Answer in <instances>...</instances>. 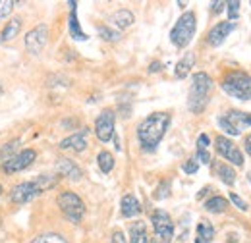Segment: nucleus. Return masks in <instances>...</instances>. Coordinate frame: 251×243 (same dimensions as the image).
Masks as SVG:
<instances>
[{
    "mask_svg": "<svg viewBox=\"0 0 251 243\" xmlns=\"http://www.w3.org/2000/svg\"><path fill=\"white\" fill-rule=\"evenodd\" d=\"M170 125V114L166 112H153L137 125V139L143 151H155L157 145L166 135Z\"/></svg>",
    "mask_w": 251,
    "mask_h": 243,
    "instance_id": "f257e3e1",
    "label": "nucleus"
},
{
    "mask_svg": "<svg viewBox=\"0 0 251 243\" xmlns=\"http://www.w3.org/2000/svg\"><path fill=\"white\" fill-rule=\"evenodd\" d=\"M213 91V79L205 72H197L191 77V89L188 97V108L193 114H201L209 104V97Z\"/></svg>",
    "mask_w": 251,
    "mask_h": 243,
    "instance_id": "f03ea898",
    "label": "nucleus"
},
{
    "mask_svg": "<svg viewBox=\"0 0 251 243\" xmlns=\"http://www.w3.org/2000/svg\"><path fill=\"white\" fill-rule=\"evenodd\" d=\"M222 91L238 100H251V75L246 72H230L222 79Z\"/></svg>",
    "mask_w": 251,
    "mask_h": 243,
    "instance_id": "7ed1b4c3",
    "label": "nucleus"
},
{
    "mask_svg": "<svg viewBox=\"0 0 251 243\" xmlns=\"http://www.w3.org/2000/svg\"><path fill=\"white\" fill-rule=\"evenodd\" d=\"M195 27H197V22H195V14L193 12H186L180 16V20L176 22V25L170 31V41L178 47V49H184L188 47L195 35Z\"/></svg>",
    "mask_w": 251,
    "mask_h": 243,
    "instance_id": "20e7f679",
    "label": "nucleus"
},
{
    "mask_svg": "<svg viewBox=\"0 0 251 243\" xmlns=\"http://www.w3.org/2000/svg\"><path fill=\"white\" fill-rule=\"evenodd\" d=\"M56 205L60 207L64 216L74 224H79L83 214H85V205H83L81 197L75 195L74 191H62L56 199Z\"/></svg>",
    "mask_w": 251,
    "mask_h": 243,
    "instance_id": "39448f33",
    "label": "nucleus"
},
{
    "mask_svg": "<svg viewBox=\"0 0 251 243\" xmlns=\"http://www.w3.org/2000/svg\"><path fill=\"white\" fill-rule=\"evenodd\" d=\"M151 222H153V228H155V234L158 236V240L164 243L172 242L174 238V222L170 218V214L166 211H155L151 214Z\"/></svg>",
    "mask_w": 251,
    "mask_h": 243,
    "instance_id": "423d86ee",
    "label": "nucleus"
},
{
    "mask_svg": "<svg viewBox=\"0 0 251 243\" xmlns=\"http://www.w3.org/2000/svg\"><path fill=\"white\" fill-rule=\"evenodd\" d=\"M37 158V152L33 149H24V151L16 152L12 158H8L4 164H2V170L6 174H16V172H22L25 168H29L33 164V160Z\"/></svg>",
    "mask_w": 251,
    "mask_h": 243,
    "instance_id": "0eeeda50",
    "label": "nucleus"
},
{
    "mask_svg": "<svg viewBox=\"0 0 251 243\" xmlns=\"http://www.w3.org/2000/svg\"><path fill=\"white\" fill-rule=\"evenodd\" d=\"M41 193H45V191L41 189V185L37 182H24V183H18V185L12 189L10 199H12V203H16V205H24V203H29L33 199H37Z\"/></svg>",
    "mask_w": 251,
    "mask_h": 243,
    "instance_id": "6e6552de",
    "label": "nucleus"
},
{
    "mask_svg": "<svg viewBox=\"0 0 251 243\" xmlns=\"http://www.w3.org/2000/svg\"><path fill=\"white\" fill-rule=\"evenodd\" d=\"M114 123H116V116H114L112 110L106 108V110H102L99 114V118L95 122V133H97L99 141L106 143V141L112 139V135H114Z\"/></svg>",
    "mask_w": 251,
    "mask_h": 243,
    "instance_id": "1a4fd4ad",
    "label": "nucleus"
},
{
    "mask_svg": "<svg viewBox=\"0 0 251 243\" xmlns=\"http://www.w3.org/2000/svg\"><path fill=\"white\" fill-rule=\"evenodd\" d=\"M215 143H217V151H219V154L222 158H226L228 162H232V164H236V166H244V154L236 147L234 141H230V139L224 137V135H219V137L215 139Z\"/></svg>",
    "mask_w": 251,
    "mask_h": 243,
    "instance_id": "9d476101",
    "label": "nucleus"
},
{
    "mask_svg": "<svg viewBox=\"0 0 251 243\" xmlns=\"http://www.w3.org/2000/svg\"><path fill=\"white\" fill-rule=\"evenodd\" d=\"M49 41V27L45 24H39L37 27H33L27 35H25V49L31 52V54H39L45 45Z\"/></svg>",
    "mask_w": 251,
    "mask_h": 243,
    "instance_id": "9b49d317",
    "label": "nucleus"
},
{
    "mask_svg": "<svg viewBox=\"0 0 251 243\" xmlns=\"http://www.w3.org/2000/svg\"><path fill=\"white\" fill-rule=\"evenodd\" d=\"M54 168H56L58 176L70 178V180H74V182L81 180V176H83L81 168H79L74 160H70V158H58V162H56V166H54Z\"/></svg>",
    "mask_w": 251,
    "mask_h": 243,
    "instance_id": "f8f14e48",
    "label": "nucleus"
},
{
    "mask_svg": "<svg viewBox=\"0 0 251 243\" xmlns=\"http://www.w3.org/2000/svg\"><path fill=\"white\" fill-rule=\"evenodd\" d=\"M232 31H234V24H232V22H220V24H217L213 29L209 31L207 41H209V45H213V47H220Z\"/></svg>",
    "mask_w": 251,
    "mask_h": 243,
    "instance_id": "ddd939ff",
    "label": "nucleus"
},
{
    "mask_svg": "<svg viewBox=\"0 0 251 243\" xmlns=\"http://www.w3.org/2000/svg\"><path fill=\"white\" fill-rule=\"evenodd\" d=\"M72 10H70V22H68V31H70V37L75 39V41H87V33L79 27V22H77V2H70Z\"/></svg>",
    "mask_w": 251,
    "mask_h": 243,
    "instance_id": "4468645a",
    "label": "nucleus"
},
{
    "mask_svg": "<svg viewBox=\"0 0 251 243\" xmlns=\"http://www.w3.org/2000/svg\"><path fill=\"white\" fill-rule=\"evenodd\" d=\"M85 133H87V129H83L81 133H74V135L62 139V141H60V149H64V151H75V152L85 151V149H87Z\"/></svg>",
    "mask_w": 251,
    "mask_h": 243,
    "instance_id": "2eb2a0df",
    "label": "nucleus"
},
{
    "mask_svg": "<svg viewBox=\"0 0 251 243\" xmlns=\"http://www.w3.org/2000/svg\"><path fill=\"white\" fill-rule=\"evenodd\" d=\"M120 213H122L124 218H131V216L141 213V205H139V201H137L135 195H124V197H122Z\"/></svg>",
    "mask_w": 251,
    "mask_h": 243,
    "instance_id": "dca6fc26",
    "label": "nucleus"
},
{
    "mask_svg": "<svg viewBox=\"0 0 251 243\" xmlns=\"http://www.w3.org/2000/svg\"><path fill=\"white\" fill-rule=\"evenodd\" d=\"M22 31V20L20 18H12L10 22H6V27L0 33V43H10L14 41Z\"/></svg>",
    "mask_w": 251,
    "mask_h": 243,
    "instance_id": "f3484780",
    "label": "nucleus"
},
{
    "mask_svg": "<svg viewBox=\"0 0 251 243\" xmlns=\"http://www.w3.org/2000/svg\"><path fill=\"white\" fill-rule=\"evenodd\" d=\"M129 242L131 243H149V236H147V226L145 222L137 220L129 226Z\"/></svg>",
    "mask_w": 251,
    "mask_h": 243,
    "instance_id": "a211bd4d",
    "label": "nucleus"
},
{
    "mask_svg": "<svg viewBox=\"0 0 251 243\" xmlns=\"http://www.w3.org/2000/svg\"><path fill=\"white\" fill-rule=\"evenodd\" d=\"M193 66H195V54H193V52H188L182 60L176 64V68H174V75H176L178 79H184L189 72H191Z\"/></svg>",
    "mask_w": 251,
    "mask_h": 243,
    "instance_id": "6ab92c4d",
    "label": "nucleus"
},
{
    "mask_svg": "<svg viewBox=\"0 0 251 243\" xmlns=\"http://www.w3.org/2000/svg\"><path fill=\"white\" fill-rule=\"evenodd\" d=\"M213 238H215V228L207 222H199L195 232V243H211Z\"/></svg>",
    "mask_w": 251,
    "mask_h": 243,
    "instance_id": "aec40b11",
    "label": "nucleus"
},
{
    "mask_svg": "<svg viewBox=\"0 0 251 243\" xmlns=\"http://www.w3.org/2000/svg\"><path fill=\"white\" fill-rule=\"evenodd\" d=\"M205 209H207V213L220 214L228 209V201H226L224 197H220V195H215V197H211V199L205 203Z\"/></svg>",
    "mask_w": 251,
    "mask_h": 243,
    "instance_id": "412c9836",
    "label": "nucleus"
},
{
    "mask_svg": "<svg viewBox=\"0 0 251 243\" xmlns=\"http://www.w3.org/2000/svg\"><path fill=\"white\" fill-rule=\"evenodd\" d=\"M133 14L129 12V10H118L114 16H112V22H114V25L118 27V29H126V27H129L131 24H133Z\"/></svg>",
    "mask_w": 251,
    "mask_h": 243,
    "instance_id": "4be33fe9",
    "label": "nucleus"
},
{
    "mask_svg": "<svg viewBox=\"0 0 251 243\" xmlns=\"http://www.w3.org/2000/svg\"><path fill=\"white\" fill-rule=\"evenodd\" d=\"M217 174H219V178L226 183V185H234V182H236V172H234L228 164H224V162H219V164H217Z\"/></svg>",
    "mask_w": 251,
    "mask_h": 243,
    "instance_id": "5701e85b",
    "label": "nucleus"
},
{
    "mask_svg": "<svg viewBox=\"0 0 251 243\" xmlns=\"http://www.w3.org/2000/svg\"><path fill=\"white\" fill-rule=\"evenodd\" d=\"M97 162H99V168H100V172H104V174L112 172V168H114V156H112V154H110L108 151H100V152H99V156H97Z\"/></svg>",
    "mask_w": 251,
    "mask_h": 243,
    "instance_id": "b1692460",
    "label": "nucleus"
},
{
    "mask_svg": "<svg viewBox=\"0 0 251 243\" xmlns=\"http://www.w3.org/2000/svg\"><path fill=\"white\" fill-rule=\"evenodd\" d=\"M31 243H68V240L60 236V234H54V232H47V234H41L37 236Z\"/></svg>",
    "mask_w": 251,
    "mask_h": 243,
    "instance_id": "393cba45",
    "label": "nucleus"
},
{
    "mask_svg": "<svg viewBox=\"0 0 251 243\" xmlns=\"http://www.w3.org/2000/svg\"><path fill=\"white\" fill-rule=\"evenodd\" d=\"M18 145H20V139H12L10 143L2 145V147H0V162H2V160L6 162L8 158H12V156H14L12 152L18 149Z\"/></svg>",
    "mask_w": 251,
    "mask_h": 243,
    "instance_id": "a878e982",
    "label": "nucleus"
},
{
    "mask_svg": "<svg viewBox=\"0 0 251 243\" xmlns=\"http://www.w3.org/2000/svg\"><path fill=\"white\" fill-rule=\"evenodd\" d=\"M35 182L41 185V189H43V191H47V189H50V187H54V185L58 183V176H49V174H43V176H39Z\"/></svg>",
    "mask_w": 251,
    "mask_h": 243,
    "instance_id": "bb28decb",
    "label": "nucleus"
},
{
    "mask_svg": "<svg viewBox=\"0 0 251 243\" xmlns=\"http://www.w3.org/2000/svg\"><path fill=\"white\" fill-rule=\"evenodd\" d=\"M97 31H99V37L104 39V41H118V39H120V33H118V31L110 29V27H106V25H100Z\"/></svg>",
    "mask_w": 251,
    "mask_h": 243,
    "instance_id": "cd10ccee",
    "label": "nucleus"
},
{
    "mask_svg": "<svg viewBox=\"0 0 251 243\" xmlns=\"http://www.w3.org/2000/svg\"><path fill=\"white\" fill-rule=\"evenodd\" d=\"M219 125L226 131V133H230V135H240V127H236L232 122L228 120L226 116H220L219 118Z\"/></svg>",
    "mask_w": 251,
    "mask_h": 243,
    "instance_id": "c85d7f7f",
    "label": "nucleus"
},
{
    "mask_svg": "<svg viewBox=\"0 0 251 243\" xmlns=\"http://www.w3.org/2000/svg\"><path fill=\"white\" fill-rule=\"evenodd\" d=\"M170 195V182H160V185L157 187V191H155V199H166Z\"/></svg>",
    "mask_w": 251,
    "mask_h": 243,
    "instance_id": "c756f323",
    "label": "nucleus"
},
{
    "mask_svg": "<svg viewBox=\"0 0 251 243\" xmlns=\"http://www.w3.org/2000/svg\"><path fill=\"white\" fill-rule=\"evenodd\" d=\"M226 10H228V20H238V14H240V2L238 0H232V2H226Z\"/></svg>",
    "mask_w": 251,
    "mask_h": 243,
    "instance_id": "7c9ffc66",
    "label": "nucleus"
},
{
    "mask_svg": "<svg viewBox=\"0 0 251 243\" xmlns=\"http://www.w3.org/2000/svg\"><path fill=\"white\" fill-rule=\"evenodd\" d=\"M16 4H18V2H2V4H0V22L12 12V8H14Z\"/></svg>",
    "mask_w": 251,
    "mask_h": 243,
    "instance_id": "2f4dec72",
    "label": "nucleus"
},
{
    "mask_svg": "<svg viewBox=\"0 0 251 243\" xmlns=\"http://www.w3.org/2000/svg\"><path fill=\"white\" fill-rule=\"evenodd\" d=\"M230 201L240 209V211H248V205H246V201L240 197V195H236V193H230Z\"/></svg>",
    "mask_w": 251,
    "mask_h": 243,
    "instance_id": "473e14b6",
    "label": "nucleus"
},
{
    "mask_svg": "<svg viewBox=\"0 0 251 243\" xmlns=\"http://www.w3.org/2000/svg\"><path fill=\"white\" fill-rule=\"evenodd\" d=\"M209 135H205V133H201L199 135V139H197V152L199 151H207V147H209Z\"/></svg>",
    "mask_w": 251,
    "mask_h": 243,
    "instance_id": "72a5a7b5",
    "label": "nucleus"
},
{
    "mask_svg": "<svg viewBox=\"0 0 251 243\" xmlns=\"http://www.w3.org/2000/svg\"><path fill=\"white\" fill-rule=\"evenodd\" d=\"M197 168H199V164H197V160H195V158H189L188 162L184 164V172H186V174H195V172H197Z\"/></svg>",
    "mask_w": 251,
    "mask_h": 243,
    "instance_id": "f704fd0d",
    "label": "nucleus"
},
{
    "mask_svg": "<svg viewBox=\"0 0 251 243\" xmlns=\"http://www.w3.org/2000/svg\"><path fill=\"white\" fill-rule=\"evenodd\" d=\"M197 160H201L203 164H209V162H211V154H209V151H199V152H197Z\"/></svg>",
    "mask_w": 251,
    "mask_h": 243,
    "instance_id": "c9c22d12",
    "label": "nucleus"
},
{
    "mask_svg": "<svg viewBox=\"0 0 251 243\" xmlns=\"http://www.w3.org/2000/svg\"><path fill=\"white\" fill-rule=\"evenodd\" d=\"M224 6H226V2H222V0H217V2H213V4H211V8H213V12H215V14L222 12V10H224Z\"/></svg>",
    "mask_w": 251,
    "mask_h": 243,
    "instance_id": "e433bc0d",
    "label": "nucleus"
},
{
    "mask_svg": "<svg viewBox=\"0 0 251 243\" xmlns=\"http://www.w3.org/2000/svg\"><path fill=\"white\" fill-rule=\"evenodd\" d=\"M110 243H126V238L122 232H114L112 234V240H110Z\"/></svg>",
    "mask_w": 251,
    "mask_h": 243,
    "instance_id": "4c0bfd02",
    "label": "nucleus"
},
{
    "mask_svg": "<svg viewBox=\"0 0 251 243\" xmlns=\"http://www.w3.org/2000/svg\"><path fill=\"white\" fill-rule=\"evenodd\" d=\"M160 70H162V64H160V62H153V64L149 66V72H151V73H155V72H160Z\"/></svg>",
    "mask_w": 251,
    "mask_h": 243,
    "instance_id": "58836bf2",
    "label": "nucleus"
},
{
    "mask_svg": "<svg viewBox=\"0 0 251 243\" xmlns=\"http://www.w3.org/2000/svg\"><path fill=\"white\" fill-rule=\"evenodd\" d=\"M246 151H248V154H251V133L246 137Z\"/></svg>",
    "mask_w": 251,
    "mask_h": 243,
    "instance_id": "ea45409f",
    "label": "nucleus"
},
{
    "mask_svg": "<svg viewBox=\"0 0 251 243\" xmlns=\"http://www.w3.org/2000/svg\"><path fill=\"white\" fill-rule=\"evenodd\" d=\"M244 123H248V125H251V116H248V114H246V116H244Z\"/></svg>",
    "mask_w": 251,
    "mask_h": 243,
    "instance_id": "a19ab883",
    "label": "nucleus"
},
{
    "mask_svg": "<svg viewBox=\"0 0 251 243\" xmlns=\"http://www.w3.org/2000/svg\"><path fill=\"white\" fill-rule=\"evenodd\" d=\"M230 243H238V238H236V236H234V234H232V236H230Z\"/></svg>",
    "mask_w": 251,
    "mask_h": 243,
    "instance_id": "79ce46f5",
    "label": "nucleus"
},
{
    "mask_svg": "<svg viewBox=\"0 0 251 243\" xmlns=\"http://www.w3.org/2000/svg\"><path fill=\"white\" fill-rule=\"evenodd\" d=\"M0 195H2V185H0Z\"/></svg>",
    "mask_w": 251,
    "mask_h": 243,
    "instance_id": "37998d69",
    "label": "nucleus"
},
{
    "mask_svg": "<svg viewBox=\"0 0 251 243\" xmlns=\"http://www.w3.org/2000/svg\"><path fill=\"white\" fill-rule=\"evenodd\" d=\"M250 182H251V174H250Z\"/></svg>",
    "mask_w": 251,
    "mask_h": 243,
    "instance_id": "c03bdc74",
    "label": "nucleus"
},
{
    "mask_svg": "<svg viewBox=\"0 0 251 243\" xmlns=\"http://www.w3.org/2000/svg\"><path fill=\"white\" fill-rule=\"evenodd\" d=\"M151 243H158V242H151Z\"/></svg>",
    "mask_w": 251,
    "mask_h": 243,
    "instance_id": "a18cd8bd",
    "label": "nucleus"
},
{
    "mask_svg": "<svg viewBox=\"0 0 251 243\" xmlns=\"http://www.w3.org/2000/svg\"><path fill=\"white\" fill-rule=\"evenodd\" d=\"M0 4H2V2H0Z\"/></svg>",
    "mask_w": 251,
    "mask_h": 243,
    "instance_id": "49530a36",
    "label": "nucleus"
}]
</instances>
